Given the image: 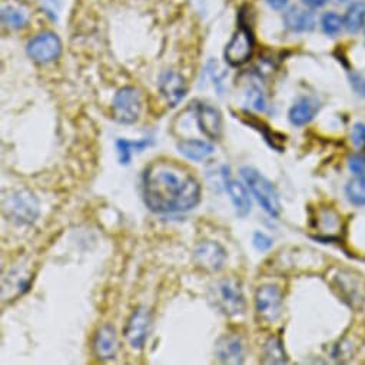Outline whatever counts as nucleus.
<instances>
[{"label": "nucleus", "instance_id": "1", "mask_svg": "<svg viewBox=\"0 0 365 365\" xmlns=\"http://www.w3.org/2000/svg\"><path fill=\"white\" fill-rule=\"evenodd\" d=\"M143 200L156 214L188 212L200 204L201 185L187 166L159 159L145 169Z\"/></svg>", "mask_w": 365, "mask_h": 365}, {"label": "nucleus", "instance_id": "2", "mask_svg": "<svg viewBox=\"0 0 365 365\" xmlns=\"http://www.w3.org/2000/svg\"><path fill=\"white\" fill-rule=\"evenodd\" d=\"M4 214L16 225H31L39 217V201L28 190L11 191L4 198Z\"/></svg>", "mask_w": 365, "mask_h": 365}, {"label": "nucleus", "instance_id": "3", "mask_svg": "<svg viewBox=\"0 0 365 365\" xmlns=\"http://www.w3.org/2000/svg\"><path fill=\"white\" fill-rule=\"evenodd\" d=\"M241 175L245 179L250 191L252 192V195L255 197L258 204L262 207V210L274 218L279 217L281 202H279L278 192H277L272 182L268 180L257 169L250 168V166L241 168Z\"/></svg>", "mask_w": 365, "mask_h": 365}, {"label": "nucleus", "instance_id": "4", "mask_svg": "<svg viewBox=\"0 0 365 365\" xmlns=\"http://www.w3.org/2000/svg\"><path fill=\"white\" fill-rule=\"evenodd\" d=\"M142 112V96L136 88L125 86L119 89L112 102L113 119L123 125L135 123Z\"/></svg>", "mask_w": 365, "mask_h": 365}, {"label": "nucleus", "instance_id": "5", "mask_svg": "<svg viewBox=\"0 0 365 365\" xmlns=\"http://www.w3.org/2000/svg\"><path fill=\"white\" fill-rule=\"evenodd\" d=\"M215 304L228 317L241 315L245 311V298L238 279H222L215 288Z\"/></svg>", "mask_w": 365, "mask_h": 365}, {"label": "nucleus", "instance_id": "6", "mask_svg": "<svg viewBox=\"0 0 365 365\" xmlns=\"http://www.w3.org/2000/svg\"><path fill=\"white\" fill-rule=\"evenodd\" d=\"M26 52L29 58L36 63H51L61 56L62 43L58 35L52 32H43L29 41Z\"/></svg>", "mask_w": 365, "mask_h": 365}, {"label": "nucleus", "instance_id": "7", "mask_svg": "<svg viewBox=\"0 0 365 365\" xmlns=\"http://www.w3.org/2000/svg\"><path fill=\"white\" fill-rule=\"evenodd\" d=\"M255 309L265 322H275L282 314V292L277 285H262L255 294Z\"/></svg>", "mask_w": 365, "mask_h": 365}, {"label": "nucleus", "instance_id": "8", "mask_svg": "<svg viewBox=\"0 0 365 365\" xmlns=\"http://www.w3.org/2000/svg\"><path fill=\"white\" fill-rule=\"evenodd\" d=\"M254 52V38L245 25H240L232 39L225 48V61L231 66H241L247 63Z\"/></svg>", "mask_w": 365, "mask_h": 365}, {"label": "nucleus", "instance_id": "9", "mask_svg": "<svg viewBox=\"0 0 365 365\" xmlns=\"http://www.w3.org/2000/svg\"><path fill=\"white\" fill-rule=\"evenodd\" d=\"M150 324L152 318L146 308H138L133 311L125 327V336L130 348L139 351L145 346L149 336Z\"/></svg>", "mask_w": 365, "mask_h": 365}, {"label": "nucleus", "instance_id": "10", "mask_svg": "<svg viewBox=\"0 0 365 365\" xmlns=\"http://www.w3.org/2000/svg\"><path fill=\"white\" fill-rule=\"evenodd\" d=\"M195 120L200 130L211 140H220L222 135V116L221 112L210 103L195 102L192 105Z\"/></svg>", "mask_w": 365, "mask_h": 365}, {"label": "nucleus", "instance_id": "11", "mask_svg": "<svg viewBox=\"0 0 365 365\" xmlns=\"http://www.w3.org/2000/svg\"><path fill=\"white\" fill-rule=\"evenodd\" d=\"M195 264L207 272H218L227 261V251L222 245L214 241H202L194 252Z\"/></svg>", "mask_w": 365, "mask_h": 365}, {"label": "nucleus", "instance_id": "12", "mask_svg": "<svg viewBox=\"0 0 365 365\" xmlns=\"http://www.w3.org/2000/svg\"><path fill=\"white\" fill-rule=\"evenodd\" d=\"M159 91L169 106H176L187 96L188 85L184 76L175 71H166L159 78Z\"/></svg>", "mask_w": 365, "mask_h": 365}, {"label": "nucleus", "instance_id": "13", "mask_svg": "<svg viewBox=\"0 0 365 365\" xmlns=\"http://www.w3.org/2000/svg\"><path fill=\"white\" fill-rule=\"evenodd\" d=\"M215 355L222 364H242L244 362V345L237 335H224L217 341Z\"/></svg>", "mask_w": 365, "mask_h": 365}, {"label": "nucleus", "instance_id": "14", "mask_svg": "<svg viewBox=\"0 0 365 365\" xmlns=\"http://www.w3.org/2000/svg\"><path fill=\"white\" fill-rule=\"evenodd\" d=\"M93 351L99 359H112L118 352V338L110 325L101 327L93 338Z\"/></svg>", "mask_w": 365, "mask_h": 365}, {"label": "nucleus", "instance_id": "15", "mask_svg": "<svg viewBox=\"0 0 365 365\" xmlns=\"http://www.w3.org/2000/svg\"><path fill=\"white\" fill-rule=\"evenodd\" d=\"M225 176V190L235 207L238 217H247L252 210V202L248 190L241 184L240 180L230 178V175L224 173Z\"/></svg>", "mask_w": 365, "mask_h": 365}, {"label": "nucleus", "instance_id": "16", "mask_svg": "<svg viewBox=\"0 0 365 365\" xmlns=\"http://www.w3.org/2000/svg\"><path fill=\"white\" fill-rule=\"evenodd\" d=\"M334 284L336 289H339V295L344 298V301H348L351 305H355V302H362L364 299V284L348 272H341L334 278Z\"/></svg>", "mask_w": 365, "mask_h": 365}, {"label": "nucleus", "instance_id": "17", "mask_svg": "<svg viewBox=\"0 0 365 365\" xmlns=\"http://www.w3.org/2000/svg\"><path fill=\"white\" fill-rule=\"evenodd\" d=\"M284 25L288 31L295 34L311 32L315 28V16L307 9L292 6L282 16Z\"/></svg>", "mask_w": 365, "mask_h": 365}, {"label": "nucleus", "instance_id": "18", "mask_svg": "<svg viewBox=\"0 0 365 365\" xmlns=\"http://www.w3.org/2000/svg\"><path fill=\"white\" fill-rule=\"evenodd\" d=\"M321 105L317 99L314 98H301L298 102L294 103V106L289 109L288 118L289 122L294 126H304L307 123H309L315 115L318 113Z\"/></svg>", "mask_w": 365, "mask_h": 365}, {"label": "nucleus", "instance_id": "19", "mask_svg": "<svg viewBox=\"0 0 365 365\" xmlns=\"http://www.w3.org/2000/svg\"><path fill=\"white\" fill-rule=\"evenodd\" d=\"M178 150L190 160H204L214 153V146L200 139H185L178 143Z\"/></svg>", "mask_w": 365, "mask_h": 365}, {"label": "nucleus", "instance_id": "20", "mask_svg": "<svg viewBox=\"0 0 365 365\" xmlns=\"http://www.w3.org/2000/svg\"><path fill=\"white\" fill-rule=\"evenodd\" d=\"M344 25L348 34H358L365 25V2L356 0L351 4L344 16Z\"/></svg>", "mask_w": 365, "mask_h": 365}, {"label": "nucleus", "instance_id": "21", "mask_svg": "<svg viewBox=\"0 0 365 365\" xmlns=\"http://www.w3.org/2000/svg\"><path fill=\"white\" fill-rule=\"evenodd\" d=\"M0 16H2L4 26L14 31H19L25 28L29 22V14L24 8L15 6V5L4 6Z\"/></svg>", "mask_w": 365, "mask_h": 365}, {"label": "nucleus", "instance_id": "22", "mask_svg": "<svg viewBox=\"0 0 365 365\" xmlns=\"http://www.w3.org/2000/svg\"><path fill=\"white\" fill-rule=\"evenodd\" d=\"M152 143L150 138H145L140 140H126V139H118L116 140V149L119 155V162L122 165H128L130 162L132 153L135 152H142L145 148H148Z\"/></svg>", "mask_w": 365, "mask_h": 365}, {"label": "nucleus", "instance_id": "23", "mask_svg": "<svg viewBox=\"0 0 365 365\" xmlns=\"http://www.w3.org/2000/svg\"><path fill=\"white\" fill-rule=\"evenodd\" d=\"M262 362L264 364H287L288 362V358H287L285 349L282 346V342L278 338L271 336L264 344Z\"/></svg>", "mask_w": 365, "mask_h": 365}, {"label": "nucleus", "instance_id": "24", "mask_svg": "<svg viewBox=\"0 0 365 365\" xmlns=\"http://www.w3.org/2000/svg\"><path fill=\"white\" fill-rule=\"evenodd\" d=\"M345 195L349 204L365 207V176H355L345 187Z\"/></svg>", "mask_w": 365, "mask_h": 365}, {"label": "nucleus", "instance_id": "25", "mask_svg": "<svg viewBox=\"0 0 365 365\" xmlns=\"http://www.w3.org/2000/svg\"><path fill=\"white\" fill-rule=\"evenodd\" d=\"M344 28V18L335 12H328L321 18V29L328 36H338Z\"/></svg>", "mask_w": 365, "mask_h": 365}, {"label": "nucleus", "instance_id": "26", "mask_svg": "<svg viewBox=\"0 0 365 365\" xmlns=\"http://www.w3.org/2000/svg\"><path fill=\"white\" fill-rule=\"evenodd\" d=\"M29 287H31V279L28 277H22L19 271H15L8 277V284L6 282L4 284V291L9 289L12 292L14 289H16V297H18L26 292Z\"/></svg>", "mask_w": 365, "mask_h": 365}, {"label": "nucleus", "instance_id": "27", "mask_svg": "<svg viewBox=\"0 0 365 365\" xmlns=\"http://www.w3.org/2000/svg\"><path fill=\"white\" fill-rule=\"evenodd\" d=\"M248 101L251 103V106L255 109V110H265L267 108V102H265V96L262 93V91L258 88V86H252L250 91H248Z\"/></svg>", "mask_w": 365, "mask_h": 365}, {"label": "nucleus", "instance_id": "28", "mask_svg": "<svg viewBox=\"0 0 365 365\" xmlns=\"http://www.w3.org/2000/svg\"><path fill=\"white\" fill-rule=\"evenodd\" d=\"M348 168L354 176H365V158L362 155L349 156Z\"/></svg>", "mask_w": 365, "mask_h": 365}, {"label": "nucleus", "instance_id": "29", "mask_svg": "<svg viewBox=\"0 0 365 365\" xmlns=\"http://www.w3.org/2000/svg\"><path fill=\"white\" fill-rule=\"evenodd\" d=\"M252 242H254V247L261 252H265V251L271 250L272 244H274V241L264 232H255Z\"/></svg>", "mask_w": 365, "mask_h": 365}, {"label": "nucleus", "instance_id": "30", "mask_svg": "<svg viewBox=\"0 0 365 365\" xmlns=\"http://www.w3.org/2000/svg\"><path fill=\"white\" fill-rule=\"evenodd\" d=\"M351 142L356 148H365V125L356 123L351 132Z\"/></svg>", "mask_w": 365, "mask_h": 365}, {"label": "nucleus", "instance_id": "31", "mask_svg": "<svg viewBox=\"0 0 365 365\" xmlns=\"http://www.w3.org/2000/svg\"><path fill=\"white\" fill-rule=\"evenodd\" d=\"M42 6L48 16H51L53 21L58 19L59 11H61V2L59 0H42Z\"/></svg>", "mask_w": 365, "mask_h": 365}, {"label": "nucleus", "instance_id": "32", "mask_svg": "<svg viewBox=\"0 0 365 365\" xmlns=\"http://www.w3.org/2000/svg\"><path fill=\"white\" fill-rule=\"evenodd\" d=\"M289 0H265V4L274 9V11H281L288 5Z\"/></svg>", "mask_w": 365, "mask_h": 365}, {"label": "nucleus", "instance_id": "33", "mask_svg": "<svg viewBox=\"0 0 365 365\" xmlns=\"http://www.w3.org/2000/svg\"><path fill=\"white\" fill-rule=\"evenodd\" d=\"M331 0H302V4L308 8H312V9H318V8H322L325 6L327 4H329Z\"/></svg>", "mask_w": 365, "mask_h": 365}, {"label": "nucleus", "instance_id": "34", "mask_svg": "<svg viewBox=\"0 0 365 365\" xmlns=\"http://www.w3.org/2000/svg\"><path fill=\"white\" fill-rule=\"evenodd\" d=\"M361 88H362V91H361V93L365 96V81L361 83Z\"/></svg>", "mask_w": 365, "mask_h": 365}, {"label": "nucleus", "instance_id": "35", "mask_svg": "<svg viewBox=\"0 0 365 365\" xmlns=\"http://www.w3.org/2000/svg\"><path fill=\"white\" fill-rule=\"evenodd\" d=\"M364 34H365V25H364Z\"/></svg>", "mask_w": 365, "mask_h": 365}]
</instances>
